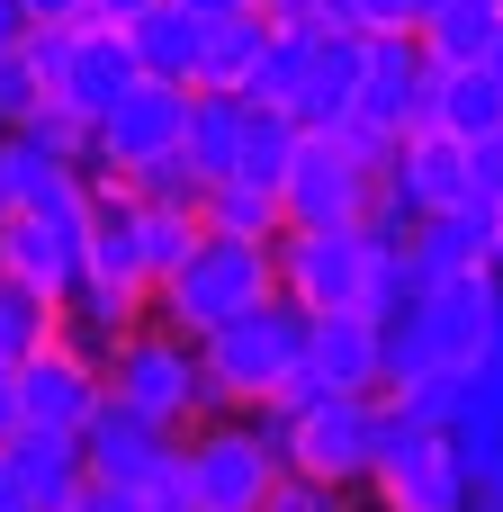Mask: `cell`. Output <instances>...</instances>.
Masks as SVG:
<instances>
[{
    "mask_svg": "<svg viewBox=\"0 0 503 512\" xmlns=\"http://www.w3.org/2000/svg\"><path fill=\"white\" fill-rule=\"evenodd\" d=\"M423 99H432V54L414 45V27H378L360 45V99H351V117L396 144L405 126H423Z\"/></svg>",
    "mask_w": 503,
    "mask_h": 512,
    "instance_id": "12",
    "label": "cell"
},
{
    "mask_svg": "<svg viewBox=\"0 0 503 512\" xmlns=\"http://www.w3.org/2000/svg\"><path fill=\"white\" fill-rule=\"evenodd\" d=\"M72 27L81 18H27V36H18V63L54 90V72H63V54H72Z\"/></svg>",
    "mask_w": 503,
    "mask_h": 512,
    "instance_id": "31",
    "label": "cell"
},
{
    "mask_svg": "<svg viewBox=\"0 0 503 512\" xmlns=\"http://www.w3.org/2000/svg\"><path fill=\"white\" fill-rule=\"evenodd\" d=\"M126 81H135L126 27H117V18H81V27H72V54H63V72H54V90H45V99H63V108L90 126V117H99Z\"/></svg>",
    "mask_w": 503,
    "mask_h": 512,
    "instance_id": "16",
    "label": "cell"
},
{
    "mask_svg": "<svg viewBox=\"0 0 503 512\" xmlns=\"http://www.w3.org/2000/svg\"><path fill=\"white\" fill-rule=\"evenodd\" d=\"M306 369L333 396H378V315L369 306H315L306 315Z\"/></svg>",
    "mask_w": 503,
    "mask_h": 512,
    "instance_id": "17",
    "label": "cell"
},
{
    "mask_svg": "<svg viewBox=\"0 0 503 512\" xmlns=\"http://www.w3.org/2000/svg\"><path fill=\"white\" fill-rule=\"evenodd\" d=\"M63 512H153V504H144L135 486H108V477H81V486H72V504H63Z\"/></svg>",
    "mask_w": 503,
    "mask_h": 512,
    "instance_id": "34",
    "label": "cell"
},
{
    "mask_svg": "<svg viewBox=\"0 0 503 512\" xmlns=\"http://www.w3.org/2000/svg\"><path fill=\"white\" fill-rule=\"evenodd\" d=\"M27 18H81V0H18Z\"/></svg>",
    "mask_w": 503,
    "mask_h": 512,
    "instance_id": "40",
    "label": "cell"
},
{
    "mask_svg": "<svg viewBox=\"0 0 503 512\" xmlns=\"http://www.w3.org/2000/svg\"><path fill=\"white\" fill-rule=\"evenodd\" d=\"M18 36H27V9H18V0H0V54H18Z\"/></svg>",
    "mask_w": 503,
    "mask_h": 512,
    "instance_id": "37",
    "label": "cell"
},
{
    "mask_svg": "<svg viewBox=\"0 0 503 512\" xmlns=\"http://www.w3.org/2000/svg\"><path fill=\"white\" fill-rule=\"evenodd\" d=\"M261 512H351V486H324V477L288 468V477L270 486V504H261Z\"/></svg>",
    "mask_w": 503,
    "mask_h": 512,
    "instance_id": "32",
    "label": "cell"
},
{
    "mask_svg": "<svg viewBox=\"0 0 503 512\" xmlns=\"http://www.w3.org/2000/svg\"><path fill=\"white\" fill-rule=\"evenodd\" d=\"M369 495L378 512H468V468L441 441V423L405 414L396 396H378V459H369Z\"/></svg>",
    "mask_w": 503,
    "mask_h": 512,
    "instance_id": "5",
    "label": "cell"
},
{
    "mask_svg": "<svg viewBox=\"0 0 503 512\" xmlns=\"http://www.w3.org/2000/svg\"><path fill=\"white\" fill-rule=\"evenodd\" d=\"M180 117H189V90L180 81H126L99 117H90V171H144L153 153H180Z\"/></svg>",
    "mask_w": 503,
    "mask_h": 512,
    "instance_id": "10",
    "label": "cell"
},
{
    "mask_svg": "<svg viewBox=\"0 0 503 512\" xmlns=\"http://www.w3.org/2000/svg\"><path fill=\"white\" fill-rule=\"evenodd\" d=\"M270 288H279L270 243H243V234H207V225H198V243L153 279V306H144V315H162V324H180V333H216L225 315L261 306Z\"/></svg>",
    "mask_w": 503,
    "mask_h": 512,
    "instance_id": "4",
    "label": "cell"
},
{
    "mask_svg": "<svg viewBox=\"0 0 503 512\" xmlns=\"http://www.w3.org/2000/svg\"><path fill=\"white\" fill-rule=\"evenodd\" d=\"M297 135H306V126H297L279 99H243V153H234V180H261V189H279V171H288Z\"/></svg>",
    "mask_w": 503,
    "mask_h": 512,
    "instance_id": "27",
    "label": "cell"
},
{
    "mask_svg": "<svg viewBox=\"0 0 503 512\" xmlns=\"http://www.w3.org/2000/svg\"><path fill=\"white\" fill-rule=\"evenodd\" d=\"M72 441H81V468H90V477L135 486L153 512H189V504H180V432H171V423L135 414L126 396H99V405L81 414Z\"/></svg>",
    "mask_w": 503,
    "mask_h": 512,
    "instance_id": "7",
    "label": "cell"
},
{
    "mask_svg": "<svg viewBox=\"0 0 503 512\" xmlns=\"http://www.w3.org/2000/svg\"><path fill=\"white\" fill-rule=\"evenodd\" d=\"M486 72H495V81H503V36H495V54H486Z\"/></svg>",
    "mask_w": 503,
    "mask_h": 512,
    "instance_id": "44",
    "label": "cell"
},
{
    "mask_svg": "<svg viewBox=\"0 0 503 512\" xmlns=\"http://www.w3.org/2000/svg\"><path fill=\"white\" fill-rule=\"evenodd\" d=\"M378 189H396L414 216H441V207L477 198V171H468V144H459V135H441V126H405L396 153H387V171H378Z\"/></svg>",
    "mask_w": 503,
    "mask_h": 512,
    "instance_id": "15",
    "label": "cell"
},
{
    "mask_svg": "<svg viewBox=\"0 0 503 512\" xmlns=\"http://www.w3.org/2000/svg\"><path fill=\"white\" fill-rule=\"evenodd\" d=\"M198 45H207V18L180 9V0H153V9L126 18V54H135L144 81H180V90H198Z\"/></svg>",
    "mask_w": 503,
    "mask_h": 512,
    "instance_id": "20",
    "label": "cell"
},
{
    "mask_svg": "<svg viewBox=\"0 0 503 512\" xmlns=\"http://www.w3.org/2000/svg\"><path fill=\"white\" fill-rule=\"evenodd\" d=\"M0 512H36V504H27V486H18L9 468H0Z\"/></svg>",
    "mask_w": 503,
    "mask_h": 512,
    "instance_id": "41",
    "label": "cell"
},
{
    "mask_svg": "<svg viewBox=\"0 0 503 512\" xmlns=\"http://www.w3.org/2000/svg\"><path fill=\"white\" fill-rule=\"evenodd\" d=\"M36 99H45V81H36V72H27L18 54H0V126H18V117H27Z\"/></svg>",
    "mask_w": 503,
    "mask_h": 512,
    "instance_id": "33",
    "label": "cell"
},
{
    "mask_svg": "<svg viewBox=\"0 0 503 512\" xmlns=\"http://www.w3.org/2000/svg\"><path fill=\"white\" fill-rule=\"evenodd\" d=\"M468 171H477V198L503 207V126H486V135L468 144Z\"/></svg>",
    "mask_w": 503,
    "mask_h": 512,
    "instance_id": "35",
    "label": "cell"
},
{
    "mask_svg": "<svg viewBox=\"0 0 503 512\" xmlns=\"http://www.w3.org/2000/svg\"><path fill=\"white\" fill-rule=\"evenodd\" d=\"M423 9H432V0H414V18H423Z\"/></svg>",
    "mask_w": 503,
    "mask_h": 512,
    "instance_id": "46",
    "label": "cell"
},
{
    "mask_svg": "<svg viewBox=\"0 0 503 512\" xmlns=\"http://www.w3.org/2000/svg\"><path fill=\"white\" fill-rule=\"evenodd\" d=\"M360 45L351 27H315L306 36V63H297V90H288V117L297 126H342L351 99H360Z\"/></svg>",
    "mask_w": 503,
    "mask_h": 512,
    "instance_id": "18",
    "label": "cell"
},
{
    "mask_svg": "<svg viewBox=\"0 0 503 512\" xmlns=\"http://www.w3.org/2000/svg\"><path fill=\"white\" fill-rule=\"evenodd\" d=\"M495 36H503V0H432L414 18V45L432 63H486Z\"/></svg>",
    "mask_w": 503,
    "mask_h": 512,
    "instance_id": "24",
    "label": "cell"
},
{
    "mask_svg": "<svg viewBox=\"0 0 503 512\" xmlns=\"http://www.w3.org/2000/svg\"><path fill=\"white\" fill-rule=\"evenodd\" d=\"M495 234H503L495 198H459V207H441V216H414L405 252H414L423 279H441V270H495Z\"/></svg>",
    "mask_w": 503,
    "mask_h": 512,
    "instance_id": "19",
    "label": "cell"
},
{
    "mask_svg": "<svg viewBox=\"0 0 503 512\" xmlns=\"http://www.w3.org/2000/svg\"><path fill=\"white\" fill-rule=\"evenodd\" d=\"M288 477V423L270 405H225L180 432V504L189 512H261Z\"/></svg>",
    "mask_w": 503,
    "mask_h": 512,
    "instance_id": "1",
    "label": "cell"
},
{
    "mask_svg": "<svg viewBox=\"0 0 503 512\" xmlns=\"http://www.w3.org/2000/svg\"><path fill=\"white\" fill-rule=\"evenodd\" d=\"M189 243H198V207H162V198H144V261H153V279H162Z\"/></svg>",
    "mask_w": 503,
    "mask_h": 512,
    "instance_id": "29",
    "label": "cell"
},
{
    "mask_svg": "<svg viewBox=\"0 0 503 512\" xmlns=\"http://www.w3.org/2000/svg\"><path fill=\"white\" fill-rule=\"evenodd\" d=\"M261 45H270V18H261V9H225V18H207L198 90H243V81H252V63H261Z\"/></svg>",
    "mask_w": 503,
    "mask_h": 512,
    "instance_id": "25",
    "label": "cell"
},
{
    "mask_svg": "<svg viewBox=\"0 0 503 512\" xmlns=\"http://www.w3.org/2000/svg\"><path fill=\"white\" fill-rule=\"evenodd\" d=\"M198 225H207V234H243V243H279V234H288L279 189H261V180H207Z\"/></svg>",
    "mask_w": 503,
    "mask_h": 512,
    "instance_id": "26",
    "label": "cell"
},
{
    "mask_svg": "<svg viewBox=\"0 0 503 512\" xmlns=\"http://www.w3.org/2000/svg\"><path fill=\"white\" fill-rule=\"evenodd\" d=\"M441 441L459 450L468 486H503V360L495 351H477L459 369V387L441 405Z\"/></svg>",
    "mask_w": 503,
    "mask_h": 512,
    "instance_id": "14",
    "label": "cell"
},
{
    "mask_svg": "<svg viewBox=\"0 0 503 512\" xmlns=\"http://www.w3.org/2000/svg\"><path fill=\"white\" fill-rule=\"evenodd\" d=\"M387 135L342 117V126H306L288 171H279V216L288 225H360L369 198H378V171H387Z\"/></svg>",
    "mask_w": 503,
    "mask_h": 512,
    "instance_id": "2",
    "label": "cell"
},
{
    "mask_svg": "<svg viewBox=\"0 0 503 512\" xmlns=\"http://www.w3.org/2000/svg\"><path fill=\"white\" fill-rule=\"evenodd\" d=\"M108 396H126L135 414H153V423H171V432L225 414V387L207 378L198 333H180V324H162V315H144V324H126V333L108 342Z\"/></svg>",
    "mask_w": 503,
    "mask_h": 512,
    "instance_id": "3",
    "label": "cell"
},
{
    "mask_svg": "<svg viewBox=\"0 0 503 512\" xmlns=\"http://www.w3.org/2000/svg\"><path fill=\"white\" fill-rule=\"evenodd\" d=\"M198 351H207V378L225 387V405H270V387L306 360V306L270 288L261 306H243L216 333H198Z\"/></svg>",
    "mask_w": 503,
    "mask_h": 512,
    "instance_id": "6",
    "label": "cell"
},
{
    "mask_svg": "<svg viewBox=\"0 0 503 512\" xmlns=\"http://www.w3.org/2000/svg\"><path fill=\"white\" fill-rule=\"evenodd\" d=\"M486 351L503 360V288H495V315H486Z\"/></svg>",
    "mask_w": 503,
    "mask_h": 512,
    "instance_id": "43",
    "label": "cell"
},
{
    "mask_svg": "<svg viewBox=\"0 0 503 512\" xmlns=\"http://www.w3.org/2000/svg\"><path fill=\"white\" fill-rule=\"evenodd\" d=\"M423 126L477 144L486 126H503V81L486 63H432V99H423Z\"/></svg>",
    "mask_w": 503,
    "mask_h": 512,
    "instance_id": "22",
    "label": "cell"
},
{
    "mask_svg": "<svg viewBox=\"0 0 503 512\" xmlns=\"http://www.w3.org/2000/svg\"><path fill=\"white\" fill-rule=\"evenodd\" d=\"M297 63H306V36H297V27H270V45H261V63H252L243 99H279V108H288V90H297Z\"/></svg>",
    "mask_w": 503,
    "mask_h": 512,
    "instance_id": "28",
    "label": "cell"
},
{
    "mask_svg": "<svg viewBox=\"0 0 503 512\" xmlns=\"http://www.w3.org/2000/svg\"><path fill=\"white\" fill-rule=\"evenodd\" d=\"M495 270H503V234H495Z\"/></svg>",
    "mask_w": 503,
    "mask_h": 512,
    "instance_id": "45",
    "label": "cell"
},
{
    "mask_svg": "<svg viewBox=\"0 0 503 512\" xmlns=\"http://www.w3.org/2000/svg\"><path fill=\"white\" fill-rule=\"evenodd\" d=\"M0 468L27 486V504H36V512H63V504H72V486L90 477V468H81V441H72V432H45V423H18V432L0 441Z\"/></svg>",
    "mask_w": 503,
    "mask_h": 512,
    "instance_id": "21",
    "label": "cell"
},
{
    "mask_svg": "<svg viewBox=\"0 0 503 512\" xmlns=\"http://www.w3.org/2000/svg\"><path fill=\"white\" fill-rule=\"evenodd\" d=\"M126 189H135V198H162V207H198V198H207V180H198L180 153H153L144 171H126Z\"/></svg>",
    "mask_w": 503,
    "mask_h": 512,
    "instance_id": "30",
    "label": "cell"
},
{
    "mask_svg": "<svg viewBox=\"0 0 503 512\" xmlns=\"http://www.w3.org/2000/svg\"><path fill=\"white\" fill-rule=\"evenodd\" d=\"M180 9H198V18H225V9H261V0H180Z\"/></svg>",
    "mask_w": 503,
    "mask_h": 512,
    "instance_id": "42",
    "label": "cell"
},
{
    "mask_svg": "<svg viewBox=\"0 0 503 512\" xmlns=\"http://www.w3.org/2000/svg\"><path fill=\"white\" fill-rule=\"evenodd\" d=\"M288 423V468L324 477V486H369V459H378V396H315Z\"/></svg>",
    "mask_w": 503,
    "mask_h": 512,
    "instance_id": "9",
    "label": "cell"
},
{
    "mask_svg": "<svg viewBox=\"0 0 503 512\" xmlns=\"http://www.w3.org/2000/svg\"><path fill=\"white\" fill-rule=\"evenodd\" d=\"M351 18H360V36H378V27H414V0H351Z\"/></svg>",
    "mask_w": 503,
    "mask_h": 512,
    "instance_id": "36",
    "label": "cell"
},
{
    "mask_svg": "<svg viewBox=\"0 0 503 512\" xmlns=\"http://www.w3.org/2000/svg\"><path fill=\"white\" fill-rule=\"evenodd\" d=\"M369 261H378V234L369 225H288L270 243L279 297H297L306 315L315 306H369Z\"/></svg>",
    "mask_w": 503,
    "mask_h": 512,
    "instance_id": "8",
    "label": "cell"
},
{
    "mask_svg": "<svg viewBox=\"0 0 503 512\" xmlns=\"http://www.w3.org/2000/svg\"><path fill=\"white\" fill-rule=\"evenodd\" d=\"M0 279L63 306L81 288V207H0Z\"/></svg>",
    "mask_w": 503,
    "mask_h": 512,
    "instance_id": "11",
    "label": "cell"
},
{
    "mask_svg": "<svg viewBox=\"0 0 503 512\" xmlns=\"http://www.w3.org/2000/svg\"><path fill=\"white\" fill-rule=\"evenodd\" d=\"M18 432V378H9V360H0V441Z\"/></svg>",
    "mask_w": 503,
    "mask_h": 512,
    "instance_id": "38",
    "label": "cell"
},
{
    "mask_svg": "<svg viewBox=\"0 0 503 512\" xmlns=\"http://www.w3.org/2000/svg\"><path fill=\"white\" fill-rule=\"evenodd\" d=\"M135 9H153V0H81V18H117V27H126Z\"/></svg>",
    "mask_w": 503,
    "mask_h": 512,
    "instance_id": "39",
    "label": "cell"
},
{
    "mask_svg": "<svg viewBox=\"0 0 503 512\" xmlns=\"http://www.w3.org/2000/svg\"><path fill=\"white\" fill-rule=\"evenodd\" d=\"M234 153H243V90H189L180 162H189L198 180H234Z\"/></svg>",
    "mask_w": 503,
    "mask_h": 512,
    "instance_id": "23",
    "label": "cell"
},
{
    "mask_svg": "<svg viewBox=\"0 0 503 512\" xmlns=\"http://www.w3.org/2000/svg\"><path fill=\"white\" fill-rule=\"evenodd\" d=\"M18 378V423H45V432H81V414L108 396V369L81 360L72 342H36L27 360H9Z\"/></svg>",
    "mask_w": 503,
    "mask_h": 512,
    "instance_id": "13",
    "label": "cell"
}]
</instances>
